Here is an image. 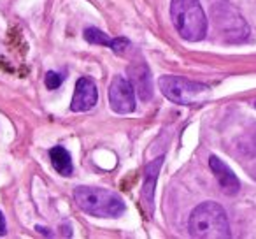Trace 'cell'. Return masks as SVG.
<instances>
[{"label":"cell","mask_w":256,"mask_h":239,"mask_svg":"<svg viewBox=\"0 0 256 239\" xmlns=\"http://www.w3.org/2000/svg\"><path fill=\"white\" fill-rule=\"evenodd\" d=\"M252 178L256 179V169H254V171H252Z\"/></svg>","instance_id":"obj_16"},{"label":"cell","mask_w":256,"mask_h":239,"mask_svg":"<svg viewBox=\"0 0 256 239\" xmlns=\"http://www.w3.org/2000/svg\"><path fill=\"white\" fill-rule=\"evenodd\" d=\"M164 165V155L158 158H154L153 162L146 165V171H144V183L142 188H140V202L146 211L148 216L154 213V188H156L158 174H160V169Z\"/></svg>","instance_id":"obj_8"},{"label":"cell","mask_w":256,"mask_h":239,"mask_svg":"<svg viewBox=\"0 0 256 239\" xmlns=\"http://www.w3.org/2000/svg\"><path fill=\"white\" fill-rule=\"evenodd\" d=\"M109 106L114 113L118 114H130L136 111L137 100H136V90L130 79L123 78V76H114L112 81L109 85Z\"/></svg>","instance_id":"obj_6"},{"label":"cell","mask_w":256,"mask_h":239,"mask_svg":"<svg viewBox=\"0 0 256 239\" xmlns=\"http://www.w3.org/2000/svg\"><path fill=\"white\" fill-rule=\"evenodd\" d=\"M170 20L179 36L188 43H198L207 36V16L200 0H172Z\"/></svg>","instance_id":"obj_2"},{"label":"cell","mask_w":256,"mask_h":239,"mask_svg":"<svg viewBox=\"0 0 256 239\" xmlns=\"http://www.w3.org/2000/svg\"><path fill=\"white\" fill-rule=\"evenodd\" d=\"M254 107H256V100H254Z\"/></svg>","instance_id":"obj_18"},{"label":"cell","mask_w":256,"mask_h":239,"mask_svg":"<svg viewBox=\"0 0 256 239\" xmlns=\"http://www.w3.org/2000/svg\"><path fill=\"white\" fill-rule=\"evenodd\" d=\"M209 167H210V171H212L220 188L223 190V193H226V195H235V193H238V190H240V181H238V178L235 176V172L232 171L221 158L212 155V157L209 158Z\"/></svg>","instance_id":"obj_10"},{"label":"cell","mask_w":256,"mask_h":239,"mask_svg":"<svg viewBox=\"0 0 256 239\" xmlns=\"http://www.w3.org/2000/svg\"><path fill=\"white\" fill-rule=\"evenodd\" d=\"M128 76L139 99L142 102H150L153 99V76L146 62H132L128 65Z\"/></svg>","instance_id":"obj_7"},{"label":"cell","mask_w":256,"mask_h":239,"mask_svg":"<svg viewBox=\"0 0 256 239\" xmlns=\"http://www.w3.org/2000/svg\"><path fill=\"white\" fill-rule=\"evenodd\" d=\"M252 139H254V144H256V132H254V137H252Z\"/></svg>","instance_id":"obj_17"},{"label":"cell","mask_w":256,"mask_h":239,"mask_svg":"<svg viewBox=\"0 0 256 239\" xmlns=\"http://www.w3.org/2000/svg\"><path fill=\"white\" fill-rule=\"evenodd\" d=\"M50 158H51V164H53V167L56 169L58 174L72 176V172H74V167H72V158H70V153H68L64 146L51 148Z\"/></svg>","instance_id":"obj_11"},{"label":"cell","mask_w":256,"mask_h":239,"mask_svg":"<svg viewBox=\"0 0 256 239\" xmlns=\"http://www.w3.org/2000/svg\"><path fill=\"white\" fill-rule=\"evenodd\" d=\"M74 200L84 213L96 218H120L124 213V202L116 192L100 186H78Z\"/></svg>","instance_id":"obj_3"},{"label":"cell","mask_w":256,"mask_h":239,"mask_svg":"<svg viewBox=\"0 0 256 239\" xmlns=\"http://www.w3.org/2000/svg\"><path fill=\"white\" fill-rule=\"evenodd\" d=\"M98 102V90L90 78H79L76 83L74 97H72L70 109L74 113H84L96 106Z\"/></svg>","instance_id":"obj_9"},{"label":"cell","mask_w":256,"mask_h":239,"mask_svg":"<svg viewBox=\"0 0 256 239\" xmlns=\"http://www.w3.org/2000/svg\"><path fill=\"white\" fill-rule=\"evenodd\" d=\"M158 88L170 102L179 106H198L210 95V88L204 83L190 81L181 76H162Z\"/></svg>","instance_id":"obj_4"},{"label":"cell","mask_w":256,"mask_h":239,"mask_svg":"<svg viewBox=\"0 0 256 239\" xmlns=\"http://www.w3.org/2000/svg\"><path fill=\"white\" fill-rule=\"evenodd\" d=\"M44 83H46V86L50 90L60 88L62 83H64V74H60V72H54V71H50L46 74V78H44Z\"/></svg>","instance_id":"obj_13"},{"label":"cell","mask_w":256,"mask_h":239,"mask_svg":"<svg viewBox=\"0 0 256 239\" xmlns=\"http://www.w3.org/2000/svg\"><path fill=\"white\" fill-rule=\"evenodd\" d=\"M214 27L226 43H242L249 37V25L244 16L226 0L212 6Z\"/></svg>","instance_id":"obj_5"},{"label":"cell","mask_w":256,"mask_h":239,"mask_svg":"<svg viewBox=\"0 0 256 239\" xmlns=\"http://www.w3.org/2000/svg\"><path fill=\"white\" fill-rule=\"evenodd\" d=\"M130 48V41L124 39V37H116L112 39V44H110V50L114 51L116 55H124Z\"/></svg>","instance_id":"obj_14"},{"label":"cell","mask_w":256,"mask_h":239,"mask_svg":"<svg viewBox=\"0 0 256 239\" xmlns=\"http://www.w3.org/2000/svg\"><path fill=\"white\" fill-rule=\"evenodd\" d=\"M6 232H8V227H6V218H4V214H2V211H0V235H6Z\"/></svg>","instance_id":"obj_15"},{"label":"cell","mask_w":256,"mask_h":239,"mask_svg":"<svg viewBox=\"0 0 256 239\" xmlns=\"http://www.w3.org/2000/svg\"><path fill=\"white\" fill-rule=\"evenodd\" d=\"M84 39L88 41L90 44H96V46L110 48V44H112V39L107 37V34H104L102 30L96 29V27H88V29L84 30Z\"/></svg>","instance_id":"obj_12"},{"label":"cell","mask_w":256,"mask_h":239,"mask_svg":"<svg viewBox=\"0 0 256 239\" xmlns=\"http://www.w3.org/2000/svg\"><path fill=\"white\" fill-rule=\"evenodd\" d=\"M188 230L196 239H228L232 235L226 211L218 202L207 200L192 211Z\"/></svg>","instance_id":"obj_1"}]
</instances>
